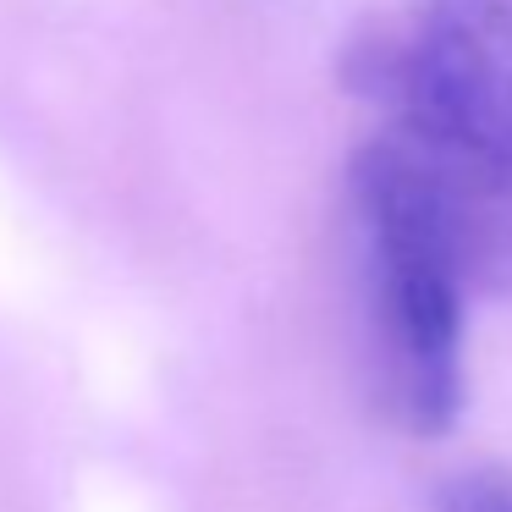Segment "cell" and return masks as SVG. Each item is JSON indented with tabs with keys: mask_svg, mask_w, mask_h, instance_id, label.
Wrapping results in <instances>:
<instances>
[{
	"mask_svg": "<svg viewBox=\"0 0 512 512\" xmlns=\"http://www.w3.org/2000/svg\"><path fill=\"white\" fill-rule=\"evenodd\" d=\"M441 512H512V479L463 474L441 490Z\"/></svg>",
	"mask_w": 512,
	"mask_h": 512,
	"instance_id": "obj_3",
	"label": "cell"
},
{
	"mask_svg": "<svg viewBox=\"0 0 512 512\" xmlns=\"http://www.w3.org/2000/svg\"><path fill=\"white\" fill-rule=\"evenodd\" d=\"M347 199L364 243L369 358L386 413L435 435L463 408V292L468 276L441 232L430 193L402 155L369 138L347 166Z\"/></svg>",
	"mask_w": 512,
	"mask_h": 512,
	"instance_id": "obj_1",
	"label": "cell"
},
{
	"mask_svg": "<svg viewBox=\"0 0 512 512\" xmlns=\"http://www.w3.org/2000/svg\"><path fill=\"white\" fill-rule=\"evenodd\" d=\"M408 34L430 67L512 138V0H419Z\"/></svg>",
	"mask_w": 512,
	"mask_h": 512,
	"instance_id": "obj_2",
	"label": "cell"
}]
</instances>
